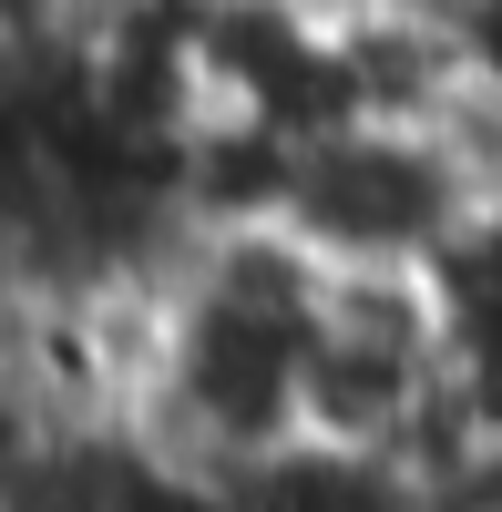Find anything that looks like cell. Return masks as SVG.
<instances>
[{
  "label": "cell",
  "instance_id": "8992f818",
  "mask_svg": "<svg viewBox=\"0 0 502 512\" xmlns=\"http://www.w3.org/2000/svg\"><path fill=\"white\" fill-rule=\"evenodd\" d=\"M492 82H502V72H492Z\"/></svg>",
  "mask_w": 502,
  "mask_h": 512
},
{
  "label": "cell",
  "instance_id": "6da1fadb",
  "mask_svg": "<svg viewBox=\"0 0 502 512\" xmlns=\"http://www.w3.org/2000/svg\"><path fill=\"white\" fill-rule=\"evenodd\" d=\"M328 267L287 226H205L164 267L154 379L134 410V441L164 482L236 492L277 451L308 441V338H318Z\"/></svg>",
  "mask_w": 502,
  "mask_h": 512
},
{
  "label": "cell",
  "instance_id": "5b68a950",
  "mask_svg": "<svg viewBox=\"0 0 502 512\" xmlns=\"http://www.w3.org/2000/svg\"><path fill=\"white\" fill-rule=\"evenodd\" d=\"M287 11H308V21H359V11H390V0H287Z\"/></svg>",
  "mask_w": 502,
  "mask_h": 512
},
{
  "label": "cell",
  "instance_id": "277c9868",
  "mask_svg": "<svg viewBox=\"0 0 502 512\" xmlns=\"http://www.w3.org/2000/svg\"><path fill=\"white\" fill-rule=\"evenodd\" d=\"M11 328H21V277H11V256H0V359H11Z\"/></svg>",
  "mask_w": 502,
  "mask_h": 512
},
{
  "label": "cell",
  "instance_id": "3957f363",
  "mask_svg": "<svg viewBox=\"0 0 502 512\" xmlns=\"http://www.w3.org/2000/svg\"><path fill=\"white\" fill-rule=\"evenodd\" d=\"M462 338H451L441 277H328L318 338H308V441L349 461H400L421 410L451 390Z\"/></svg>",
  "mask_w": 502,
  "mask_h": 512
},
{
  "label": "cell",
  "instance_id": "7a4b0ae2",
  "mask_svg": "<svg viewBox=\"0 0 502 512\" xmlns=\"http://www.w3.org/2000/svg\"><path fill=\"white\" fill-rule=\"evenodd\" d=\"M277 226L328 277H441L482 226V205L451 175L431 123H328L287 154Z\"/></svg>",
  "mask_w": 502,
  "mask_h": 512
}]
</instances>
